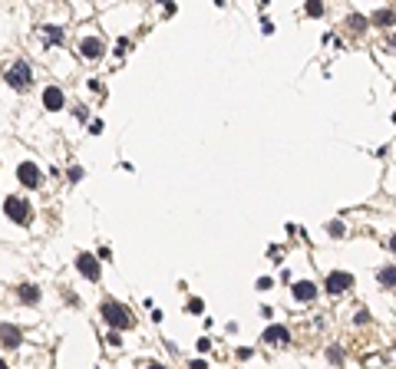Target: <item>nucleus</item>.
I'll use <instances>...</instances> for the list:
<instances>
[{"label": "nucleus", "instance_id": "obj_4", "mask_svg": "<svg viewBox=\"0 0 396 369\" xmlns=\"http://www.w3.org/2000/svg\"><path fill=\"white\" fill-rule=\"evenodd\" d=\"M350 287H353V277H350L347 270H330V274H327V293L337 297V293H347Z\"/></svg>", "mask_w": 396, "mask_h": 369}, {"label": "nucleus", "instance_id": "obj_17", "mask_svg": "<svg viewBox=\"0 0 396 369\" xmlns=\"http://www.w3.org/2000/svg\"><path fill=\"white\" fill-rule=\"evenodd\" d=\"M43 33H47V40H50V43H60V40H63L60 27H43Z\"/></svg>", "mask_w": 396, "mask_h": 369}, {"label": "nucleus", "instance_id": "obj_23", "mask_svg": "<svg viewBox=\"0 0 396 369\" xmlns=\"http://www.w3.org/2000/svg\"><path fill=\"white\" fill-rule=\"evenodd\" d=\"M0 369H7V362H4V359H0Z\"/></svg>", "mask_w": 396, "mask_h": 369}, {"label": "nucleus", "instance_id": "obj_20", "mask_svg": "<svg viewBox=\"0 0 396 369\" xmlns=\"http://www.w3.org/2000/svg\"><path fill=\"white\" fill-rule=\"evenodd\" d=\"M109 346H122V336H119V333H109Z\"/></svg>", "mask_w": 396, "mask_h": 369}, {"label": "nucleus", "instance_id": "obj_8", "mask_svg": "<svg viewBox=\"0 0 396 369\" xmlns=\"http://www.w3.org/2000/svg\"><path fill=\"white\" fill-rule=\"evenodd\" d=\"M79 53H83V60H99L103 56V43L93 37H86L83 43H79Z\"/></svg>", "mask_w": 396, "mask_h": 369}, {"label": "nucleus", "instance_id": "obj_22", "mask_svg": "<svg viewBox=\"0 0 396 369\" xmlns=\"http://www.w3.org/2000/svg\"><path fill=\"white\" fill-rule=\"evenodd\" d=\"M145 369H165V366H158V362H149V366H145Z\"/></svg>", "mask_w": 396, "mask_h": 369}, {"label": "nucleus", "instance_id": "obj_14", "mask_svg": "<svg viewBox=\"0 0 396 369\" xmlns=\"http://www.w3.org/2000/svg\"><path fill=\"white\" fill-rule=\"evenodd\" d=\"M376 277H380V283H383V287H396V267H383Z\"/></svg>", "mask_w": 396, "mask_h": 369}, {"label": "nucleus", "instance_id": "obj_7", "mask_svg": "<svg viewBox=\"0 0 396 369\" xmlns=\"http://www.w3.org/2000/svg\"><path fill=\"white\" fill-rule=\"evenodd\" d=\"M63 89L60 86H47L43 89V109H50V112H56V109H63Z\"/></svg>", "mask_w": 396, "mask_h": 369}, {"label": "nucleus", "instance_id": "obj_9", "mask_svg": "<svg viewBox=\"0 0 396 369\" xmlns=\"http://www.w3.org/2000/svg\"><path fill=\"white\" fill-rule=\"evenodd\" d=\"M0 339H4L7 349H17V346H20V330L10 326V323H4V326H0Z\"/></svg>", "mask_w": 396, "mask_h": 369}, {"label": "nucleus", "instance_id": "obj_16", "mask_svg": "<svg viewBox=\"0 0 396 369\" xmlns=\"http://www.w3.org/2000/svg\"><path fill=\"white\" fill-rule=\"evenodd\" d=\"M307 14L310 17H324V4H320V0H307Z\"/></svg>", "mask_w": 396, "mask_h": 369}, {"label": "nucleus", "instance_id": "obj_21", "mask_svg": "<svg viewBox=\"0 0 396 369\" xmlns=\"http://www.w3.org/2000/svg\"><path fill=\"white\" fill-rule=\"evenodd\" d=\"M389 251H393V254H396V234H393V237H389Z\"/></svg>", "mask_w": 396, "mask_h": 369}, {"label": "nucleus", "instance_id": "obj_18", "mask_svg": "<svg viewBox=\"0 0 396 369\" xmlns=\"http://www.w3.org/2000/svg\"><path fill=\"white\" fill-rule=\"evenodd\" d=\"M327 231H330V234H337V237H340V234H343V224H340V221H333V224H327Z\"/></svg>", "mask_w": 396, "mask_h": 369}, {"label": "nucleus", "instance_id": "obj_3", "mask_svg": "<svg viewBox=\"0 0 396 369\" xmlns=\"http://www.w3.org/2000/svg\"><path fill=\"white\" fill-rule=\"evenodd\" d=\"M4 214H7L10 221H17V224H30V204L20 201V198H14V195L4 201Z\"/></svg>", "mask_w": 396, "mask_h": 369}, {"label": "nucleus", "instance_id": "obj_10", "mask_svg": "<svg viewBox=\"0 0 396 369\" xmlns=\"http://www.w3.org/2000/svg\"><path fill=\"white\" fill-rule=\"evenodd\" d=\"M264 343H291V333L284 330V326H268V330H264Z\"/></svg>", "mask_w": 396, "mask_h": 369}, {"label": "nucleus", "instance_id": "obj_13", "mask_svg": "<svg viewBox=\"0 0 396 369\" xmlns=\"http://www.w3.org/2000/svg\"><path fill=\"white\" fill-rule=\"evenodd\" d=\"M373 24L376 27H393L396 24V10H376V14H373Z\"/></svg>", "mask_w": 396, "mask_h": 369}, {"label": "nucleus", "instance_id": "obj_11", "mask_svg": "<svg viewBox=\"0 0 396 369\" xmlns=\"http://www.w3.org/2000/svg\"><path fill=\"white\" fill-rule=\"evenodd\" d=\"M17 297L24 300V303H37V300H40V287H33V283H20V287H17Z\"/></svg>", "mask_w": 396, "mask_h": 369}, {"label": "nucleus", "instance_id": "obj_12", "mask_svg": "<svg viewBox=\"0 0 396 369\" xmlns=\"http://www.w3.org/2000/svg\"><path fill=\"white\" fill-rule=\"evenodd\" d=\"M294 297H297V300H314V297H317V287H314L310 280L294 283Z\"/></svg>", "mask_w": 396, "mask_h": 369}, {"label": "nucleus", "instance_id": "obj_15", "mask_svg": "<svg viewBox=\"0 0 396 369\" xmlns=\"http://www.w3.org/2000/svg\"><path fill=\"white\" fill-rule=\"evenodd\" d=\"M347 27H350V30H353V33H363L366 30V20H363V17H350V20H347Z\"/></svg>", "mask_w": 396, "mask_h": 369}, {"label": "nucleus", "instance_id": "obj_1", "mask_svg": "<svg viewBox=\"0 0 396 369\" xmlns=\"http://www.w3.org/2000/svg\"><path fill=\"white\" fill-rule=\"evenodd\" d=\"M103 320L109 323V326H116V330H126V326H132V316H129L126 306H119L116 300H106L103 303Z\"/></svg>", "mask_w": 396, "mask_h": 369}, {"label": "nucleus", "instance_id": "obj_6", "mask_svg": "<svg viewBox=\"0 0 396 369\" xmlns=\"http://www.w3.org/2000/svg\"><path fill=\"white\" fill-rule=\"evenodd\" d=\"M76 267H79V274L86 277V280H99V260H96L93 254H79Z\"/></svg>", "mask_w": 396, "mask_h": 369}, {"label": "nucleus", "instance_id": "obj_2", "mask_svg": "<svg viewBox=\"0 0 396 369\" xmlns=\"http://www.w3.org/2000/svg\"><path fill=\"white\" fill-rule=\"evenodd\" d=\"M7 83H10L14 89H30V83H33V73H30V66H27L24 60H17V63L7 70Z\"/></svg>", "mask_w": 396, "mask_h": 369}, {"label": "nucleus", "instance_id": "obj_19", "mask_svg": "<svg viewBox=\"0 0 396 369\" xmlns=\"http://www.w3.org/2000/svg\"><path fill=\"white\" fill-rule=\"evenodd\" d=\"M188 310H191V313H202V310H205V303H202V300H188Z\"/></svg>", "mask_w": 396, "mask_h": 369}, {"label": "nucleus", "instance_id": "obj_5", "mask_svg": "<svg viewBox=\"0 0 396 369\" xmlns=\"http://www.w3.org/2000/svg\"><path fill=\"white\" fill-rule=\"evenodd\" d=\"M17 178H20L24 188H40V168H37V162H20Z\"/></svg>", "mask_w": 396, "mask_h": 369}]
</instances>
